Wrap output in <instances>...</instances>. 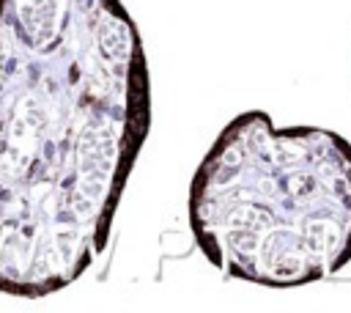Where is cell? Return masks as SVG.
Wrapping results in <instances>:
<instances>
[{
  "label": "cell",
  "mask_w": 351,
  "mask_h": 313,
  "mask_svg": "<svg viewBox=\"0 0 351 313\" xmlns=\"http://www.w3.org/2000/svg\"><path fill=\"white\" fill-rule=\"evenodd\" d=\"M189 228L233 280L299 288L337 275L351 261V143L239 113L192 176Z\"/></svg>",
  "instance_id": "7a4b0ae2"
},
{
  "label": "cell",
  "mask_w": 351,
  "mask_h": 313,
  "mask_svg": "<svg viewBox=\"0 0 351 313\" xmlns=\"http://www.w3.org/2000/svg\"><path fill=\"white\" fill-rule=\"evenodd\" d=\"M151 118L121 0H0V294H58L107 250Z\"/></svg>",
  "instance_id": "6da1fadb"
}]
</instances>
